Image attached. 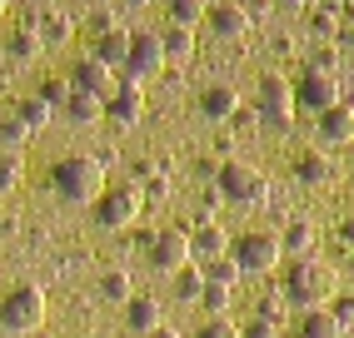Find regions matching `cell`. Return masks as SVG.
Segmentation results:
<instances>
[{
    "label": "cell",
    "instance_id": "1",
    "mask_svg": "<svg viewBox=\"0 0 354 338\" xmlns=\"http://www.w3.org/2000/svg\"><path fill=\"white\" fill-rule=\"evenodd\" d=\"M50 184L65 204H95L105 195V164L95 155H70L50 169Z\"/></svg>",
    "mask_w": 354,
    "mask_h": 338
},
{
    "label": "cell",
    "instance_id": "2",
    "mask_svg": "<svg viewBox=\"0 0 354 338\" xmlns=\"http://www.w3.org/2000/svg\"><path fill=\"white\" fill-rule=\"evenodd\" d=\"M285 299L299 304V308H329V299H339V279H335V269H329V264L299 259L295 269H290Z\"/></svg>",
    "mask_w": 354,
    "mask_h": 338
},
{
    "label": "cell",
    "instance_id": "3",
    "mask_svg": "<svg viewBox=\"0 0 354 338\" xmlns=\"http://www.w3.org/2000/svg\"><path fill=\"white\" fill-rule=\"evenodd\" d=\"M45 324V288L40 284H15L0 299V328L6 333H35Z\"/></svg>",
    "mask_w": 354,
    "mask_h": 338
},
{
    "label": "cell",
    "instance_id": "4",
    "mask_svg": "<svg viewBox=\"0 0 354 338\" xmlns=\"http://www.w3.org/2000/svg\"><path fill=\"white\" fill-rule=\"evenodd\" d=\"M215 189H220L225 199H234V204H265V199H270L265 175H259L254 164H245V159L220 164V169H215Z\"/></svg>",
    "mask_w": 354,
    "mask_h": 338
},
{
    "label": "cell",
    "instance_id": "5",
    "mask_svg": "<svg viewBox=\"0 0 354 338\" xmlns=\"http://www.w3.org/2000/svg\"><path fill=\"white\" fill-rule=\"evenodd\" d=\"M279 234H265V229H254V234H240L230 244V259H234V269L240 274H270L274 264H279Z\"/></svg>",
    "mask_w": 354,
    "mask_h": 338
},
{
    "label": "cell",
    "instance_id": "6",
    "mask_svg": "<svg viewBox=\"0 0 354 338\" xmlns=\"http://www.w3.org/2000/svg\"><path fill=\"white\" fill-rule=\"evenodd\" d=\"M125 80H135V85H145V80H155L160 70H165V45H160V35L155 30H135L130 35V55H125Z\"/></svg>",
    "mask_w": 354,
    "mask_h": 338
},
{
    "label": "cell",
    "instance_id": "7",
    "mask_svg": "<svg viewBox=\"0 0 354 338\" xmlns=\"http://www.w3.org/2000/svg\"><path fill=\"white\" fill-rule=\"evenodd\" d=\"M254 105H259V119H270L274 130L295 125V85H290V80H279V75H265V80H259V95H254Z\"/></svg>",
    "mask_w": 354,
    "mask_h": 338
},
{
    "label": "cell",
    "instance_id": "8",
    "mask_svg": "<svg viewBox=\"0 0 354 338\" xmlns=\"http://www.w3.org/2000/svg\"><path fill=\"white\" fill-rule=\"evenodd\" d=\"M140 214V189L135 184H115L110 195L95 199V224L100 229H130Z\"/></svg>",
    "mask_w": 354,
    "mask_h": 338
},
{
    "label": "cell",
    "instance_id": "9",
    "mask_svg": "<svg viewBox=\"0 0 354 338\" xmlns=\"http://www.w3.org/2000/svg\"><path fill=\"white\" fill-rule=\"evenodd\" d=\"M150 264L160 274H180L190 264V229H160L150 239Z\"/></svg>",
    "mask_w": 354,
    "mask_h": 338
},
{
    "label": "cell",
    "instance_id": "10",
    "mask_svg": "<svg viewBox=\"0 0 354 338\" xmlns=\"http://www.w3.org/2000/svg\"><path fill=\"white\" fill-rule=\"evenodd\" d=\"M339 105V80L335 75H319V70H304V80L295 85V110H335Z\"/></svg>",
    "mask_w": 354,
    "mask_h": 338
},
{
    "label": "cell",
    "instance_id": "11",
    "mask_svg": "<svg viewBox=\"0 0 354 338\" xmlns=\"http://www.w3.org/2000/svg\"><path fill=\"white\" fill-rule=\"evenodd\" d=\"M70 90H80V95H95V100H110V90H115V70L95 55H80L75 65H70Z\"/></svg>",
    "mask_w": 354,
    "mask_h": 338
},
{
    "label": "cell",
    "instance_id": "12",
    "mask_svg": "<svg viewBox=\"0 0 354 338\" xmlns=\"http://www.w3.org/2000/svg\"><path fill=\"white\" fill-rule=\"evenodd\" d=\"M230 244L234 239L215 224V219H200L195 229H190V259H200V264H215V259H230Z\"/></svg>",
    "mask_w": 354,
    "mask_h": 338
},
{
    "label": "cell",
    "instance_id": "13",
    "mask_svg": "<svg viewBox=\"0 0 354 338\" xmlns=\"http://www.w3.org/2000/svg\"><path fill=\"white\" fill-rule=\"evenodd\" d=\"M105 115L115 119V125H140V115H145V90H140L135 80L115 85L110 100H105Z\"/></svg>",
    "mask_w": 354,
    "mask_h": 338
},
{
    "label": "cell",
    "instance_id": "14",
    "mask_svg": "<svg viewBox=\"0 0 354 338\" xmlns=\"http://www.w3.org/2000/svg\"><path fill=\"white\" fill-rule=\"evenodd\" d=\"M125 324H130V333H155V328H165V313H160V304L150 299V294H135L130 304H125Z\"/></svg>",
    "mask_w": 354,
    "mask_h": 338
},
{
    "label": "cell",
    "instance_id": "15",
    "mask_svg": "<svg viewBox=\"0 0 354 338\" xmlns=\"http://www.w3.org/2000/svg\"><path fill=\"white\" fill-rule=\"evenodd\" d=\"M205 15H209V30H215L220 40H240L250 30V10L245 6H230V0L215 6V10H205Z\"/></svg>",
    "mask_w": 354,
    "mask_h": 338
},
{
    "label": "cell",
    "instance_id": "16",
    "mask_svg": "<svg viewBox=\"0 0 354 338\" xmlns=\"http://www.w3.org/2000/svg\"><path fill=\"white\" fill-rule=\"evenodd\" d=\"M295 338H344V324H339L335 308H310Z\"/></svg>",
    "mask_w": 354,
    "mask_h": 338
},
{
    "label": "cell",
    "instance_id": "17",
    "mask_svg": "<svg viewBox=\"0 0 354 338\" xmlns=\"http://www.w3.org/2000/svg\"><path fill=\"white\" fill-rule=\"evenodd\" d=\"M319 135H324L329 144H349V139H354V110H349V105L324 110V115H319Z\"/></svg>",
    "mask_w": 354,
    "mask_h": 338
},
{
    "label": "cell",
    "instance_id": "18",
    "mask_svg": "<svg viewBox=\"0 0 354 338\" xmlns=\"http://www.w3.org/2000/svg\"><path fill=\"white\" fill-rule=\"evenodd\" d=\"M200 110H205L209 119H230V115H240V95H234L230 85H209V90L200 95Z\"/></svg>",
    "mask_w": 354,
    "mask_h": 338
},
{
    "label": "cell",
    "instance_id": "19",
    "mask_svg": "<svg viewBox=\"0 0 354 338\" xmlns=\"http://www.w3.org/2000/svg\"><path fill=\"white\" fill-rule=\"evenodd\" d=\"M130 35H135V30H125V26L105 30L100 45H95V60H105L110 70H115V65H125V55H130Z\"/></svg>",
    "mask_w": 354,
    "mask_h": 338
},
{
    "label": "cell",
    "instance_id": "20",
    "mask_svg": "<svg viewBox=\"0 0 354 338\" xmlns=\"http://www.w3.org/2000/svg\"><path fill=\"white\" fill-rule=\"evenodd\" d=\"M160 45H165V60H190L195 55V30L170 26V30H160Z\"/></svg>",
    "mask_w": 354,
    "mask_h": 338
},
{
    "label": "cell",
    "instance_id": "21",
    "mask_svg": "<svg viewBox=\"0 0 354 338\" xmlns=\"http://www.w3.org/2000/svg\"><path fill=\"white\" fill-rule=\"evenodd\" d=\"M50 115H55V110H50V105H45V100H40V95H26V100H20V105H15V119H20V125H26L30 135H40L45 125H50Z\"/></svg>",
    "mask_w": 354,
    "mask_h": 338
},
{
    "label": "cell",
    "instance_id": "22",
    "mask_svg": "<svg viewBox=\"0 0 354 338\" xmlns=\"http://www.w3.org/2000/svg\"><path fill=\"white\" fill-rule=\"evenodd\" d=\"M279 249H285V254H299V259H310V254H315V224L295 219L285 234H279Z\"/></svg>",
    "mask_w": 354,
    "mask_h": 338
},
{
    "label": "cell",
    "instance_id": "23",
    "mask_svg": "<svg viewBox=\"0 0 354 338\" xmlns=\"http://www.w3.org/2000/svg\"><path fill=\"white\" fill-rule=\"evenodd\" d=\"M6 50H10L15 60H35V55H45V40H40V30H35V20H26V26L10 35Z\"/></svg>",
    "mask_w": 354,
    "mask_h": 338
},
{
    "label": "cell",
    "instance_id": "24",
    "mask_svg": "<svg viewBox=\"0 0 354 338\" xmlns=\"http://www.w3.org/2000/svg\"><path fill=\"white\" fill-rule=\"evenodd\" d=\"M65 115L70 119H75V125H95V119L105 115V100H95V95H70V100H65Z\"/></svg>",
    "mask_w": 354,
    "mask_h": 338
},
{
    "label": "cell",
    "instance_id": "25",
    "mask_svg": "<svg viewBox=\"0 0 354 338\" xmlns=\"http://www.w3.org/2000/svg\"><path fill=\"white\" fill-rule=\"evenodd\" d=\"M100 294H105L110 304H130V299H135V288H130V274H125V269H110V274L100 279Z\"/></svg>",
    "mask_w": 354,
    "mask_h": 338
},
{
    "label": "cell",
    "instance_id": "26",
    "mask_svg": "<svg viewBox=\"0 0 354 338\" xmlns=\"http://www.w3.org/2000/svg\"><path fill=\"white\" fill-rule=\"evenodd\" d=\"M295 175H299L304 184H324V179H329V159H324V155H299Z\"/></svg>",
    "mask_w": 354,
    "mask_h": 338
},
{
    "label": "cell",
    "instance_id": "27",
    "mask_svg": "<svg viewBox=\"0 0 354 338\" xmlns=\"http://www.w3.org/2000/svg\"><path fill=\"white\" fill-rule=\"evenodd\" d=\"M175 279H180V299H185V304H195V299L205 294V269H195V264H185Z\"/></svg>",
    "mask_w": 354,
    "mask_h": 338
},
{
    "label": "cell",
    "instance_id": "28",
    "mask_svg": "<svg viewBox=\"0 0 354 338\" xmlns=\"http://www.w3.org/2000/svg\"><path fill=\"white\" fill-rule=\"evenodd\" d=\"M205 284L234 288V284H240V269H234V259H215V264H205Z\"/></svg>",
    "mask_w": 354,
    "mask_h": 338
},
{
    "label": "cell",
    "instance_id": "29",
    "mask_svg": "<svg viewBox=\"0 0 354 338\" xmlns=\"http://www.w3.org/2000/svg\"><path fill=\"white\" fill-rule=\"evenodd\" d=\"M165 6H170L175 26H190V30H195V20L205 15V0H165Z\"/></svg>",
    "mask_w": 354,
    "mask_h": 338
},
{
    "label": "cell",
    "instance_id": "30",
    "mask_svg": "<svg viewBox=\"0 0 354 338\" xmlns=\"http://www.w3.org/2000/svg\"><path fill=\"white\" fill-rule=\"evenodd\" d=\"M230 299H234V288H220V284H205V294H200V304L209 308V319H225Z\"/></svg>",
    "mask_w": 354,
    "mask_h": 338
},
{
    "label": "cell",
    "instance_id": "31",
    "mask_svg": "<svg viewBox=\"0 0 354 338\" xmlns=\"http://www.w3.org/2000/svg\"><path fill=\"white\" fill-rule=\"evenodd\" d=\"M35 30H40V40H45V45H55V40H70V26H65V20H60L55 10H50V15H40V20H35Z\"/></svg>",
    "mask_w": 354,
    "mask_h": 338
},
{
    "label": "cell",
    "instance_id": "32",
    "mask_svg": "<svg viewBox=\"0 0 354 338\" xmlns=\"http://www.w3.org/2000/svg\"><path fill=\"white\" fill-rule=\"evenodd\" d=\"M285 304H290L285 294H274V299H259L254 319H259V324H274V328H279V324H285Z\"/></svg>",
    "mask_w": 354,
    "mask_h": 338
},
{
    "label": "cell",
    "instance_id": "33",
    "mask_svg": "<svg viewBox=\"0 0 354 338\" xmlns=\"http://www.w3.org/2000/svg\"><path fill=\"white\" fill-rule=\"evenodd\" d=\"M70 95H75V90H70V80H45V85H40V100L50 105V110H65Z\"/></svg>",
    "mask_w": 354,
    "mask_h": 338
},
{
    "label": "cell",
    "instance_id": "34",
    "mask_svg": "<svg viewBox=\"0 0 354 338\" xmlns=\"http://www.w3.org/2000/svg\"><path fill=\"white\" fill-rule=\"evenodd\" d=\"M195 338H240V328H234L230 319H209V324H205Z\"/></svg>",
    "mask_w": 354,
    "mask_h": 338
},
{
    "label": "cell",
    "instance_id": "35",
    "mask_svg": "<svg viewBox=\"0 0 354 338\" xmlns=\"http://www.w3.org/2000/svg\"><path fill=\"white\" fill-rule=\"evenodd\" d=\"M15 184H20V159L6 155V159H0V195H6V189H15Z\"/></svg>",
    "mask_w": 354,
    "mask_h": 338
},
{
    "label": "cell",
    "instance_id": "36",
    "mask_svg": "<svg viewBox=\"0 0 354 338\" xmlns=\"http://www.w3.org/2000/svg\"><path fill=\"white\" fill-rule=\"evenodd\" d=\"M0 139H6V144H26V139H30V130L10 115V119H0Z\"/></svg>",
    "mask_w": 354,
    "mask_h": 338
},
{
    "label": "cell",
    "instance_id": "37",
    "mask_svg": "<svg viewBox=\"0 0 354 338\" xmlns=\"http://www.w3.org/2000/svg\"><path fill=\"white\" fill-rule=\"evenodd\" d=\"M274 333H279V328H274V324H259V319H254V324H245V328H240V338H274Z\"/></svg>",
    "mask_w": 354,
    "mask_h": 338
},
{
    "label": "cell",
    "instance_id": "38",
    "mask_svg": "<svg viewBox=\"0 0 354 338\" xmlns=\"http://www.w3.org/2000/svg\"><path fill=\"white\" fill-rule=\"evenodd\" d=\"M315 30H319V35H335V30H339L335 10H319V15H315Z\"/></svg>",
    "mask_w": 354,
    "mask_h": 338
},
{
    "label": "cell",
    "instance_id": "39",
    "mask_svg": "<svg viewBox=\"0 0 354 338\" xmlns=\"http://www.w3.org/2000/svg\"><path fill=\"white\" fill-rule=\"evenodd\" d=\"M335 313H339V324H349V319H354V299H339V308H335Z\"/></svg>",
    "mask_w": 354,
    "mask_h": 338
},
{
    "label": "cell",
    "instance_id": "40",
    "mask_svg": "<svg viewBox=\"0 0 354 338\" xmlns=\"http://www.w3.org/2000/svg\"><path fill=\"white\" fill-rule=\"evenodd\" d=\"M145 338H180L175 328H155V333H145Z\"/></svg>",
    "mask_w": 354,
    "mask_h": 338
},
{
    "label": "cell",
    "instance_id": "41",
    "mask_svg": "<svg viewBox=\"0 0 354 338\" xmlns=\"http://www.w3.org/2000/svg\"><path fill=\"white\" fill-rule=\"evenodd\" d=\"M344 239H349V244H354V219H344Z\"/></svg>",
    "mask_w": 354,
    "mask_h": 338
},
{
    "label": "cell",
    "instance_id": "42",
    "mask_svg": "<svg viewBox=\"0 0 354 338\" xmlns=\"http://www.w3.org/2000/svg\"><path fill=\"white\" fill-rule=\"evenodd\" d=\"M125 6H130V10H145V6H150V0H125Z\"/></svg>",
    "mask_w": 354,
    "mask_h": 338
},
{
    "label": "cell",
    "instance_id": "43",
    "mask_svg": "<svg viewBox=\"0 0 354 338\" xmlns=\"http://www.w3.org/2000/svg\"><path fill=\"white\" fill-rule=\"evenodd\" d=\"M279 6H285V10H299V6H304V0H279Z\"/></svg>",
    "mask_w": 354,
    "mask_h": 338
},
{
    "label": "cell",
    "instance_id": "44",
    "mask_svg": "<svg viewBox=\"0 0 354 338\" xmlns=\"http://www.w3.org/2000/svg\"><path fill=\"white\" fill-rule=\"evenodd\" d=\"M6 6H10V0H0V10H6Z\"/></svg>",
    "mask_w": 354,
    "mask_h": 338
}]
</instances>
